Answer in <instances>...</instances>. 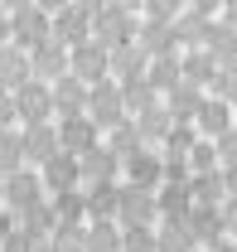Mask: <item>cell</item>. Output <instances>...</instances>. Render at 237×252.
<instances>
[{"label": "cell", "mask_w": 237, "mask_h": 252, "mask_svg": "<svg viewBox=\"0 0 237 252\" xmlns=\"http://www.w3.org/2000/svg\"><path fill=\"white\" fill-rule=\"evenodd\" d=\"M68 73L78 78V83H102L107 78V49L102 44H92V39H83V44H73L68 49Z\"/></svg>", "instance_id": "2"}, {"label": "cell", "mask_w": 237, "mask_h": 252, "mask_svg": "<svg viewBox=\"0 0 237 252\" xmlns=\"http://www.w3.org/2000/svg\"><path fill=\"white\" fill-rule=\"evenodd\" d=\"M34 5H39L44 15H59V10H63V5H68V0H34Z\"/></svg>", "instance_id": "7"}, {"label": "cell", "mask_w": 237, "mask_h": 252, "mask_svg": "<svg viewBox=\"0 0 237 252\" xmlns=\"http://www.w3.org/2000/svg\"><path fill=\"white\" fill-rule=\"evenodd\" d=\"M107 5H117V10H131V15H136V10H141L146 0H107Z\"/></svg>", "instance_id": "8"}, {"label": "cell", "mask_w": 237, "mask_h": 252, "mask_svg": "<svg viewBox=\"0 0 237 252\" xmlns=\"http://www.w3.org/2000/svg\"><path fill=\"white\" fill-rule=\"evenodd\" d=\"M0 5H5V10L15 15V10H25V5H34V0H0Z\"/></svg>", "instance_id": "10"}, {"label": "cell", "mask_w": 237, "mask_h": 252, "mask_svg": "<svg viewBox=\"0 0 237 252\" xmlns=\"http://www.w3.org/2000/svg\"><path fill=\"white\" fill-rule=\"evenodd\" d=\"M0 44H10V15L0 10Z\"/></svg>", "instance_id": "9"}, {"label": "cell", "mask_w": 237, "mask_h": 252, "mask_svg": "<svg viewBox=\"0 0 237 252\" xmlns=\"http://www.w3.org/2000/svg\"><path fill=\"white\" fill-rule=\"evenodd\" d=\"M184 10H199V15H208V20H213V15L223 10V0H184Z\"/></svg>", "instance_id": "5"}, {"label": "cell", "mask_w": 237, "mask_h": 252, "mask_svg": "<svg viewBox=\"0 0 237 252\" xmlns=\"http://www.w3.org/2000/svg\"><path fill=\"white\" fill-rule=\"evenodd\" d=\"M136 25H141V20H136V15H131V10H117V5H107V10H97V15H92V44H102V49H117V44H131V39H136Z\"/></svg>", "instance_id": "1"}, {"label": "cell", "mask_w": 237, "mask_h": 252, "mask_svg": "<svg viewBox=\"0 0 237 252\" xmlns=\"http://www.w3.org/2000/svg\"><path fill=\"white\" fill-rule=\"evenodd\" d=\"M141 10H146V20H175L184 10V0H146Z\"/></svg>", "instance_id": "4"}, {"label": "cell", "mask_w": 237, "mask_h": 252, "mask_svg": "<svg viewBox=\"0 0 237 252\" xmlns=\"http://www.w3.org/2000/svg\"><path fill=\"white\" fill-rule=\"evenodd\" d=\"M68 5H78L83 15H97V10H107V0H68Z\"/></svg>", "instance_id": "6"}, {"label": "cell", "mask_w": 237, "mask_h": 252, "mask_svg": "<svg viewBox=\"0 0 237 252\" xmlns=\"http://www.w3.org/2000/svg\"><path fill=\"white\" fill-rule=\"evenodd\" d=\"M39 39H49V15H44L39 5H25V10H15V15H10V44L30 54Z\"/></svg>", "instance_id": "3"}]
</instances>
